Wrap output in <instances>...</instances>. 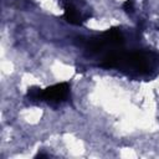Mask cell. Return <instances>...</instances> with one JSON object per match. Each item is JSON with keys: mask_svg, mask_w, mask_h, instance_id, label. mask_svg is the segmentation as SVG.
<instances>
[{"mask_svg": "<svg viewBox=\"0 0 159 159\" xmlns=\"http://www.w3.org/2000/svg\"><path fill=\"white\" fill-rule=\"evenodd\" d=\"M68 93H70V86L66 82H62L41 92L40 99H46L51 103H60L67 98Z\"/></svg>", "mask_w": 159, "mask_h": 159, "instance_id": "6da1fadb", "label": "cell"}]
</instances>
